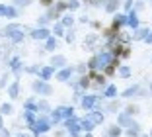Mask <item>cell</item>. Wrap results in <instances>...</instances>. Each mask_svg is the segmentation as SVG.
Segmentation results:
<instances>
[{
    "label": "cell",
    "instance_id": "83f0119b",
    "mask_svg": "<svg viewBox=\"0 0 152 137\" xmlns=\"http://www.w3.org/2000/svg\"><path fill=\"white\" fill-rule=\"evenodd\" d=\"M121 133H123V127H119V125H109V129H107V135L109 137H121Z\"/></svg>",
    "mask_w": 152,
    "mask_h": 137
},
{
    "label": "cell",
    "instance_id": "603a6c76",
    "mask_svg": "<svg viewBox=\"0 0 152 137\" xmlns=\"http://www.w3.org/2000/svg\"><path fill=\"white\" fill-rule=\"evenodd\" d=\"M117 75L121 76V78H131V75H133V71H131L129 65H121L119 71H117Z\"/></svg>",
    "mask_w": 152,
    "mask_h": 137
},
{
    "label": "cell",
    "instance_id": "c3c4849f",
    "mask_svg": "<svg viewBox=\"0 0 152 137\" xmlns=\"http://www.w3.org/2000/svg\"><path fill=\"white\" fill-rule=\"evenodd\" d=\"M80 22L82 24H88V16H80Z\"/></svg>",
    "mask_w": 152,
    "mask_h": 137
},
{
    "label": "cell",
    "instance_id": "277c9868",
    "mask_svg": "<svg viewBox=\"0 0 152 137\" xmlns=\"http://www.w3.org/2000/svg\"><path fill=\"white\" fill-rule=\"evenodd\" d=\"M96 57H98V71L99 73H103V69H105V67H109L113 61H115V55H113L109 49H105V51L98 53Z\"/></svg>",
    "mask_w": 152,
    "mask_h": 137
},
{
    "label": "cell",
    "instance_id": "44dd1931",
    "mask_svg": "<svg viewBox=\"0 0 152 137\" xmlns=\"http://www.w3.org/2000/svg\"><path fill=\"white\" fill-rule=\"evenodd\" d=\"M53 10L61 16V14H64V10H68V2H64V0H57L53 6Z\"/></svg>",
    "mask_w": 152,
    "mask_h": 137
},
{
    "label": "cell",
    "instance_id": "7c38bea8",
    "mask_svg": "<svg viewBox=\"0 0 152 137\" xmlns=\"http://www.w3.org/2000/svg\"><path fill=\"white\" fill-rule=\"evenodd\" d=\"M123 26H127V14H117V16H113V24H111L113 30L121 31Z\"/></svg>",
    "mask_w": 152,
    "mask_h": 137
},
{
    "label": "cell",
    "instance_id": "f5cc1de1",
    "mask_svg": "<svg viewBox=\"0 0 152 137\" xmlns=\"http://www.w3.org/2000/svg\"><path fill=\"white\" fill-rule=\"evenodd\" d=\"M140 137H150V135H140Z\"/></svg>",
    "mask_w": 152,
    "mask_h": 137
},
{
    "label": "cell",
    "instance_id": "e0dca14e",
    "mask_svg": "<svg viewBox=\"0 0 152 137\" xmlns=\"http://www.w3.org/2000/svg\"><path fill=\"white\" fill-rule=\"evenodd\" d=\"M119 6H121V0H105L103 10H105L107 14H113V12H117V10H119Z\"/></svg>",
    "mask_w": 152,
    "mask_h": 137
},
{
    "label": "cell",
    "instance_id": "9f6ffc18",
    "mask_svg": "<svg viewBox=\"0 0 152 137\" xmlns=\"http://www.w3.org/2000/svg\"><path fill=\"white\" fill-rule=\"evenodd\" d=\"M150 4H152V0H150Z\"/></svg>",
    "mask_w": 152,
    "mask_h": 137
},
{
    "label": "cell",
    "instance_id": "f907efd6",
    "mask_svg": "<svg viewBox=\"0 0 152 137\" xmlns=\"http://www.w3.org/2000/svg\"><path fill=\"white\" fill-rule=\"evenodd\" d=\"M0 129H2V118H0Z\"/></svg>",
    "mask_w": 152,
    "mask_h": 137
},
{
    "label": "cell",
    "instance_id": "11a10c76",
    "mask_svg": "<svg viewBox=\"0 0 152 137\" xmlns=\"http://www.w3.org/2000/svg\"><path fill=\"white\" fill-rule=\"evenodd\" d=\"M39 137H47V135H39Z\"/></svg>",
    "mask_w": 152,
    "mask_h": 137
},
{
    "label": "cell",
    "instance_id": "7bdbcfd3",
    "mask_svg": "<svg viewBox=\"0 0 152 137\" xmlns=\"http://www.w3.org/2000/svg\"><path fill=\"white\" fill-rule=\"evenodd\" d=\"M142 6H144V2H142V0H134V12H139V10H142Z\"/></svg>",
    "mask_w": 152,
    "mask_h": 137
},
{
    "label": "cell",
    "instance_id": "4dcf8cb0",
    "mask_svg": "<svg viewBox=\"0 0 152 137\" xmlns=\"http://www.w3.org/2000/svg\"><path fill=\"white\" fill-rule=\"evenodd\" d=\"M121 110V102L119 100H113L107 104V112H111V114H117V112Z\"/></svg>",
    "mask_w": 152,
    "mask_h": 137
},
{
    "label": "cell",
    "instance_id": "836d02e7",
    "mask_svg": "<svg viewBox=\"0 0 152 137\" xmlns=\"http://www.w3.org/2000/svg\"><path fill=\"white\" fill-rule=\"evenodd\" d=\"M125 114L131 116V118H133V116H137V114H139V106H137V104H129V106L125 108Z\"/></svg>",
    "mask_w": 152,
    "mask_h": 137
},
{
    "label": "cell",
    "instance_id": "d6a6232c",
    "mask_svg": "<svg viewBox=\"0 0 152 137\" xmlns=\"http://www.w3.org/2000/svg\"><path fill=\"white\" fill-rule=\"evenodd\" d=\"M8 92H10V96H12V98H18V94H20V82H14V84H10Z\"/></svg>",
    "mask_w": 152,
    "mask_h": 137
},
{
    "label": "cell",
    "instance_id": "74e56055",
    "mask_svg": "<svg viewBox=\"0 0 152 137\" xmlns=\"http://www.w3.org/2000/svg\"><path fill=\"white\" fill-rule=\"evenodd\" d=\"M51 20H49V16L45 14V16H39V20H37V24H39V27H45L47 24H49Z\"/></svg>",
    "mask_w": 152,
    "mask_h": 137
},
{
    "label": "cell",
    "instance_id": "f1b7e54d",
    "mask_svg": "<svg viewBox=\"0 0 152 137\" xmlns=\"http://www.w3.org/2000/svg\"><path fill=\"white\" fill-rule=\"evenodd\" d=\"M94 127H96V125L92 124V121H90L88 118H82V131H86V133H92V131H94Z\"/></svg>",
    "mask_w": 152,
    "mask_h": 137
},
{
    "label": "cell",
    "instance_id": "680465c9",
    "mask_svg": "<svg viewBox=\"0 0 152 137\" xmlns=\"http://www.w3.org/2000/svg\"><path fill=\"white\" fill-rule=\"evenodd\" d=\"M105 137H109V135H105Z\"/></svg>",
    "mask_w": 152,
    "mask_h": 137
},
{
    "label": "cell",
    "instance_id": "f546056e",
    "mask_svg": "<svg viewBox=\"0 0 152 137\" xmlns=\"http://www.w3.org/2000/svg\"><path fill=\"white\" fill-rule=\"evenodd\" d=\"M37 112H43V114H47V112H51V106L47 100H39L37 102Z\"/></svg>",
    "mask_w": 152,
    "mask_h": 137
},
{
    "label": "cell",
    "instance_id": "7402d4cb",
    "mask_svg": "<svg viewBox=\"0 0 152 137\" xmlns=\"http://www.w3.org/2000/svg\"><path fill=\"white\" fill-rule=\"evenodd\" d=\"M57 47H58V39L55 36H51L49 39L45 41V51H55Z\"/></svg>",
    "mask_w": 152,
    "mask_h": 137
},
{
    "label": "cell",
    "instance_id": "484cf974",
    "mask_svg": "<svg viewBox=\"0 0 152 137\" xmlns=\"http://www.w3.org/2000/svg\"><path fill=\"white\" fill-rule=\"evenodd\" d=\"M98 41V36L96 33H90V36H86L84 39V49H94V43Z\"/></svg>",
    "mask_w": 152,
    "mask_h": 137
},
{
    "label": "cell",
    "instance_id": "6da1fadb",
    "mask_svg": "<svg viewBox=\"0 0 152 137\" xmlns=\"http://www.w3.org/2000/svg\"><path fill=\"white\" fill-rule=\"evenodd\" d=\"M72 116H74V108L72 106H58L51 112V121H53V125H58L61 121L70 119Z\"/></svg>",
    "mask_w": 152,
    "mask_h": 137
},
{
    "label": "cell",
    "instance_id": "f6af8a7d",
    "mask_svg": "<svg viewBox=\"0 0 152 137\" xmlns=\"http://www.w3.org/2000/svg\"><path fill=\"white\" fill-rule=\"evenodd\" d=\"M14 2H16L18 6H29V4L33 2V0H14Z\"/></svg>",
    "mask_w": 152,
    "mask_h": 137
},
{
    "label": "cell",
    "instance_id": "ee69618b",
    "mask_svg": "<svg viewBox=\"0 0 152 137\" xmlns=\"http://www.w3.org/2000/svg\"><path fill=\"white\" fill-rule=\"evenodd\" d=\"M39 4L45 6V8H49V6H55V0H39Z\"/></svg>",
    "mask_w": 152,
    "mask_h": 137
},
{
    "label": "cell",
    "instance_id": "52a82bcc",
    "mask_svg": "<svg viewBox=\"0 0 152 137\" xmlns=\"http://www.w3.org/2000/svg\"><path fill=\"white\" fill-rule=\"evenodd\" d=\"M51 36H53V33H51L49 27H37V30H31V37L37 39V41H47Z\"/></svg>",
    "mask_w": 152,
    "mask_h": 137
},
{
    "label": "cell",
    "instance_id": "bcb514c9",
    "mask_svg": "<svg viewBox=\"0 0 152 137\" xmlns=\"http://www.w3.org/2000/svg\"><path fill=\"white\" fill-rule=\"evenodd\" d=\"M2 114H12V106H10V104H4V106H2Z\"/></svg>",
    "mask_w": 152,
    "mask_h": 137
},
{
    "label": "cell",
    "instance_id": "db71d44e",
    "mask_svg": "<svg viewBox=\"0 0 152 137\" xmlns=\"http://www.w3.org/2000/svg\"><path fill=\"white\" fill-rule=\"evenodd\" d=\"M150 92H152V82H150Z\"/></svg>",
    "mask_w": 152,
    "mask_h": 137
},
{
    "label": "cell",
    "instance_id": "e575fe53",
    "mask_svg": "<svg viewBox=\"0 0 152 137\" xmlns=\"http://www.w3.org/2000/svg\"><path fill=\"white\" fill-rule=\"evenodd\" d=\"M61 24H63L64 27H72V26H74V18H72L70 14H64V16H63V22H61Z\"/></svg>",
    "mask_w": 152,
    "mask_h": 137
},
{
    "label": "cell",
    "instance_id": "d6986e66",
    "mask_svg": "<svg viewBox=\"0 0 152 137\" xmlns=\"http://www.w3.org/2000/svg\"><path fill=\"white\" fill-rule=\"evenodd\" d=\"M51 30H53V36H55V37H63V36H66V27H64L61 22H57L53 27H51Z\"/></svg>",
    "mask_w": 152,
    "mask_h": 137
},
{
    "label": "cell",
    "instance_id": "7a4b0ae2",
    "mask_svg": "<svg viewBox=\"0 0 152 137\" xmlns=\"http://www.w3.org/2000/svg\"><path fill=\"white\" fill-rule=\"evenodd\" d=\"M51 127H53L51 118H47V116H39L37 121H35V125L31 127V131H33V135H35V137H39V135H45Z\"/></svg>",
    "mask_w": 152,
    "mask_h": 137
},
{
    "label": "cell",
    "instance_id": "30bf717a",
    "mask_svg": "<svg viewBox=\"0 0 152 137\" xmlns=\"http://www.w3.org/2000/svg\"><path fill=\"white\" fill-rule=\"evenodd\" d=\"M133 121L134 119L131 118V116H127L125 112H119V116H117V125L123 127V129H129L131 125H133Z\"/></svg>",
    "mask_w": 152,
    "mask_h": 137
},
{
    "label": "cell",
    "instance_id": "94428289",
    "mask_svg": "<svg viewBox=\"0 0 152 137\" xmlns=\"http://www.w3.org/2000/svg\"><path fill=\"white\" fill-rule=\"evenodd\" d=\"M55 2H57V0H55Z\"/></svg>",
    "mask_w": 152,
    "mask_h": 137
},
{
    "label": "cell",
    "instance_id": "816d5d0a",
    "mask_svg": "<svg viewBox=\"0 0 152 137\" xmlns=\"http://www.w3.org/2000/svg\"><path fill=\"white\" fill-rule=\"evenodd\" d=\"M84 2H88V4H90V2H92V0H84Z\"/></svg>",
    "mask_w": 152,
    "mask_h": 137
},
{
    "label": "cell",
    "instance_id": "9a60e30c",
    "mask_svg": "<svg viewBox=\"0 0 152 137\" xmlns=\"http://www.w3.org/2000/svg\"><path fill=\"white\" fill-rule=\"evenodd\" d=\"M55 73H57V71H55V69H53V67H41V71H39V76H41V80H45V82H49V80L51 78H53V75H55Z\"/></svg>",
    "mask_w": 152,
    "mask_h": 137
},
{
    "label": "cell",
    "instance_id": "b9f144b4",
    "mask_svg": "<svg viewBox=\"0 0 152 137\" xmlns=\"http://www.w3.org/2000/svg\"><path fill=\"white\" fill-rule=\"evenodd\" d=\"M64 39H66L68 43H72V41L76 39V36H74V31H66V36H64Z\"/></svg>",
    "mask_w": 152,
    "mask_h": 137
},
{
    "label": "cell",
    "instance_id": "2e32d148",
    "mask_svg": "<svg viewBox=\"0 0 152 137\" xmlns=\"http://www.w3.org/2000/svg\"><path fill=\"white\" fill-rule=\"evenodd\" d=\"M139 94H140V86L139 84H133V86L125 88V92H121V96L123 98H137Z\"/></svg>",
    "mask_w": 152,
    "mask_h": 137
},
{
    "label": "cell",
    "instance_id": "4fadbf2b",
    "mask_svg": "<svg viewBox=\"0 0 152 137\" xmlns=\"http://www.w3.org/2000/svg\"><path fill=\"white\" fill-rule=\"evenodd\" d=\"M86 118H88V119H90V121H92L94 125H99V124H103L105 116H103L99 110H94V112H88V114H86Z\"/></svg>",
    "mask_w": 152,
    "mask_h": 137
},
{
    "label": "cell",
    "instance_id": "d4e9b609",
    "mask_svg": "<svg viewBox=\"0 0 152 137\" xmlns=\"http://www.w3.org/2000/svg\"><path fill=\"white\" fill-rule=\"evenodd\" d=\"M0 14H2V16H8V18H16V16H18V10L8 8V6H0Z\"/></svg>",
    "mask_w": 152,
    "mask_h": 137
},
{
    "label": "cell",
    "instance_id": "cb8c5ba5",
    "mask_svg": "<svg viewBox=\"0 0 152 137\" xmlns=\"http://www.w3.org/2000/svg\"><path fill=\"white\" fill-rule=\"evenodd\" d=\"M103 96L105 98H115L117 96V86L115 84H107V86L103 88Z\"/></svg>",
    "mask_w": 152,
    "mask_h": 137
},
{
    "label": "cell",
    "instance_id": "5bb4252c",
    "mask_svg": "<svg viewBox=\"0 0 152 137\" xmlns=\"http://www.w3.org/2000/svg\"><path fill=\"white\" fill-rule=\"evenodd\" d=\"M152 30H148V27H144V26H140L139 30H134L133 31V41H144L146 39V36L150 33Z\"/></svg>",
    "mask_w": 152,
    "mask_h": 137
},
{
    "label": "cell",
    "instance_id": "ba28073f",
    "mask_svg": "<svg viewBox=\"0 0 152 137\" xmlns=\"http://www.w3.org/2000/svg\"><path fill=\"white\" fill-rule=\"evenodd\" d=\"M49 65L53 67L55 71H61V69H66L68 63H66V57H64V55H53Z\"/></svg>",
    "mask_w": 152,
    "mask_h": 137
},
{
    "label": "cell",
    "instance_id": "4316f807",
    "mask_svg": "<svg viewBox=\"0 0 152 137\" xmlns=\"http://www.w3.org/2000/svg\"><path fill=\"white\" fill-rule=\"evenodd\" d=\"M78 84H80V88L86 90V88H92V80H90L88 75H82L80 78H78Z\"/></svg>",
    "mask_w": 152,
    "mask_h": 137
},
{
    "label": "cell",
    "instance_id": "ac0fdd59",
    "mask_svg": "<svg viewBox=\"0 0 152 137\" xmlns=\"http://www.w3.org/2000/svg\"><path fill=\"white\" fill-rule=\"evenodd\" d=\"M23 121H26L29 127H33L35 121H37V114L35 112H23Z\"/></svg>",
    "mask_w": 152,
    "mask_h": 137
},
{
    "label": "cell",
    "instance_id": "d590c367",
    "mask_svg": "<svg viewBox=\"0 0 152 137\" xmlns=\"http://www.w3.org/2000/svg\"><path fill=\"white\" fill-rule=\"evenodd\" d=\"M23 37H26V31H23V30H20V31H16V33H12V41H14V43H20Z\"/></svg>",
    "mask_w": 152,
    "mask_h": 137
},
{
    "label": "cell",
    "instance_id": "3957f363",
    "mask_svg": "<svg viewBox=\"0 0 152 137\" xmlns=\"http://www.w3.org/2000/svg\"><path fill=\"white\" fill-rule=\"evenodd\" d=\"M99 100L102 98L96 96V94H86V96L80 98V106L86 112H94V110H99Z\"/></svg>",
    "mask_w": 152,
    "mask_h": 137
},
{
    "label": "cell",
    "instance_id": "9c48e42d",
    "mask_svg": "<svg viewBox=\"0 0 152 137\" xmlns=\"http://www.w3.org/2000/svg\"><path fill=\"white\" fill-rule=\"evenodd\" d=\"M74 67H66V69H61V71H57V76H55V78L57 80H61V82H70V76L74 75Z\"/></svg>",
    "mask_w": 152,
    "mask_h": 137
},
{
    "label": "cell",
    "instance_id": "7dc6e473",
    "mask_svg": "<svg viewBox=\"0 0 152 137\" xmlns=\"http://www.w3.org/2000/svg\"><path fill=\"white\" fill-rule=\"evenodd\" d=\"M144 43H146V45H152V31H150V33L146 36V39H144Z\"/></svg>",
    "mask_w": 152,
    "mask_h": 137
},
{
    "label": "cell",
    "instance_id": "8992f818",
    "mask_svg": "<svg viewBox=\"0 0 152 137\" xmlns=\"http://www.w3.org/2000/svg\"><path fill=\"white\" fill-rule=\"evenodd\" d=\"M31 88L35 94H41V96H51L53 94V86H51L49 82H45V80H35V82L31 84Z\"/></svg>",
    "mask_w": 152,
    "mask_h": 137
},
{
    "label": "cell",
    "instance_id": "681fc988",
    "mask_svg": "<svg viewBox=\"0 0 152 137\" xmlns=\"http://www.w3.org/2000/svg\"><path fill=\"white\" fill-rule=\"evenodd\" d=\"M86 137H94V135H92V133H86Z\"/></svg>",
    "mask_w": 152,
    "mask_h": 137
},
{
    "label": "cell",
    "instance_id": "6f0895ef",
    "mask_svg": "<svg viewBox=\"0 0 152 137\" xmlns=\"http://www.w3.org/2000/svg\"><path fill=\"white\" fill-rule=\"evenodd\" d=\"M76 137H80V135H76Z\"/></svg>",
    "mask_w": 152,
    "mask_h": 137
},
{
    "label": "cell",
    "instance_id": "8fae6325",
    "mask_svg": "<svg viewBox=\"0 0 152 137\" xmlns=\"http://www.w3.org/2000/svg\"><path fill=\"white\" fill-rule=\"evenodd\" d=\"M127 26H129L133 31H134V30H139V27H140V18H139V14L134 12V10H133V12H129V14H127Z\"/></svg>",
    "mask_w": 152,
    "mask_h": 137
},
{
    "label": "cell",
    "instance_id": "ab89813d",
    "mask_svg": "<svg viewBox=\"0 0 152 137\" xmlns=\"http://www.w3.org/2000/svg\"><path fill=\"white\" fill-rule=\"evenodd\" d=\"M78 8H80L78 0H68V10H78Z\"/></svg>",
    "mask_w": 152,
    "mask_h": 137
},
{
    "label": "cell",
    "instance_id": "8d00e7d4",
    "mask_svg": "<svg viewBox=\"0 0 152 137\" xmlns=\"http://www.w3.org/2000/svg\"><path fill=\"white\" fill-rule=\"evenodd\" d=\"M12 67H14V71L18 73V75L22 73V69H23V65L20 63V59H12Z\"/></svg>",
    "mask_w": 152,
    "mask_h": 137
},
{
    "label": "cell",
    "instance_id": "ffe728a7",
    "mask_svg": "<svg viewBox=\"0 0 152 137\" xmlns=\"http://www.w3.org/2000/svg\"><path fill=\"white\" fill-rule=\"evenodd\" d=\"M127 135H129V137H140V135H142V133H140V124L133 121V125L127 129Z\"/></svg>",
    "mask_w": 152,
    "mask_h": 137
},
{
    "label": "cell",
    "instance_id": "60d3db41",
    "mask_svg": "<svg viewBox=\"0 0 152 137\" xmlns=\"http://www.w3.org/2000/svg\"><path fill=\"white\" fill-rule=\"evenodd\" d=\"M26 71L29 73V75H35V73H39V71H41V67H39V65H31V67H27Z\"/></svg>",
    "mask_w": 152,
    "mask_h": 137
},
{
    "label": "cell",
    "instance_id": "1f68e13d",
    "mask_svg": "<svg viewBox=\"0 0 152 137\" xmlns=\"http://www.w3.org/2000/svg\"><path fill=\"white\" fill-rule=\"evenodd\" d=\"M23 112H37V102L35 100H27L23 104Z\"/></svg>",
    "mask_w": 152,
    "mask_h": 137
},
{
    "label": "cell",
    "instance_id": "91938a15",
    "mask_svg": "<svg viewBox=\"0 0 152 137\" xmlns=\"http://www.w3.org/2000/svg\"><path fill=\"white\" fill-rule=\"evenodd\" d=\"M150 61H152V57H150Z\"/></svg>",
    "mask_w": 152,
    "mask_h": 137
},
{
    "label": "cell",
    "instance_id": "5b68a950",
    "mask_svg": "<svg viewBox=\"0 0 152 137\" xmlns=\"http://www.w3.org/2000/svg\"><path fill=\"white\" fill-rule=\"evenodd\" d=\"M63 125H64V129H66V131L70 133L72 137H76L78 133L82 131V118H76V116H72V118L66 119Z\"/></svg>",
    "mask_w": 152,
    "mask_h": 137
},
{
    "label": "cell",
    "instance_id": "f35d334b",
    "mask_svg": "<svg viewBox=\"0 0 152 137\" xmlns=\"http://www.w3.org/2000/svg\"><path fill=\"white\" fill-rule=\"evenodd\" d=\"M123 8H125V12H127V14H129V12H133V8H134V0H125Z\"/></svg>",
    "mask_w": 152,
    "mask_h": 137
}]
</instances>
